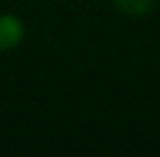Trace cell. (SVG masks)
Returning <instances> with one entry per match:
<instances>
[{
  "mask_svg": "<svg viewBox=\"0 0 160 157\" xmlns=\"http://www.w3.org/2000/svg\"><path fill=\"white\" fill-rule=\"evenodd\" d=\"M116 3V8L126 13V16H144V13L152 11V5H155V0H113Z\"/></svg>",
  "mask_w": 160,
  "mask_h": 157,
  "instance_id": "cell-2",
  "label": "cell"
},
{
  "mask_svg": "<svg viewBox=\"0 0 160 157\" xmlns=\"http://www.w3.org/2000/svg\"><path fill=\"white\" fill-rule=\"evenodd\" d=\"M24 26L16 16H0V50H11L21 42Z\"/></svg>",
  "mask_w": 160,
  "mask_h": 157,
  "instance_id": "cell-1",
  "label": "cell"
}]
</instances>
